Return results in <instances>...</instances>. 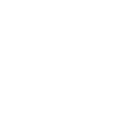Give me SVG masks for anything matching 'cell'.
Segmentation results:
<instances>
[]
</instances>
